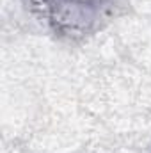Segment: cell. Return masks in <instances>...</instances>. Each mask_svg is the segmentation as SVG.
Wrapping results in <instances>:
<instances>
[{
	"instance_id": "cell-1",
	"label": "cell",
	"mask_w": 151,
	"mask_h": 153,
	"mask_svg": "<svg viewBox=\"0 0 151 153\" xmlns=\"http://www.w3.org/2000/svg\"><path fill=\"white\" fill-rule=\"evenodd\" d=\"M43 25L66 41H82L100 32L115 14L119 0H27Z\"/></svg>"
}]
</instances>
